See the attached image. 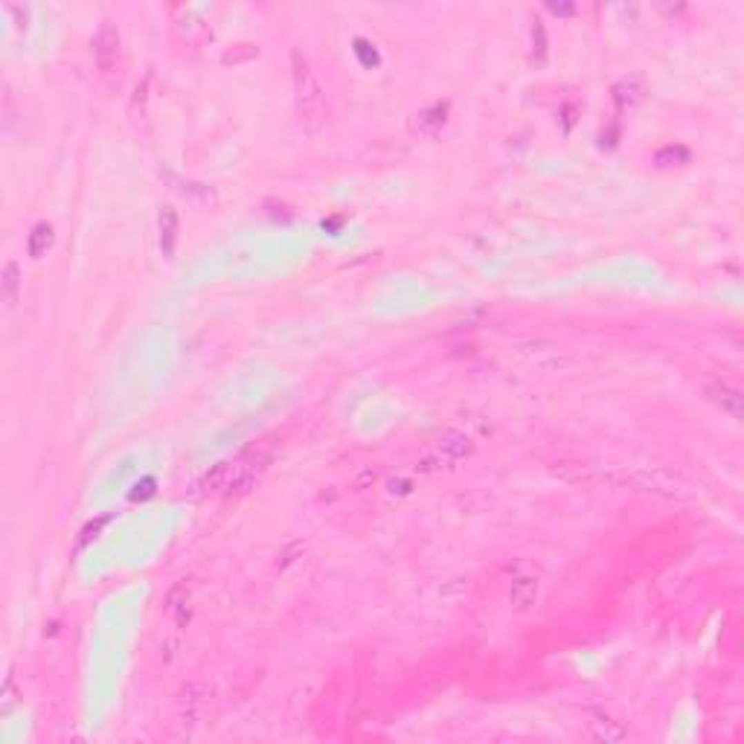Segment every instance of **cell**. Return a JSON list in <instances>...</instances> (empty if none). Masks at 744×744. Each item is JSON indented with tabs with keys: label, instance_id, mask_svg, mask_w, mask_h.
<instances>
[{
	"label": "cell",
	"instance_id": "6da1fadb",
	"mask_svg": "<svg viewBox=\"0 0 744 744\" xmlns=\"http://www.w3.org/2000/svg\"><path fill=\"white\" fill-rule=\"evenodd\" d=\"M707 393H709L712 402H715V404H721V410H727L733 419L741 416V395H738L736 390H730L727 384H718V381H715V384H709V387H707Z\"/></svg>",
	"mask_w": 744,
	"mask_h": 744
},
{
	"label": "cell",
	"instance_id": "7a4b0ae2",
	"mask_svg": "<svg viewBox=\"0 0 744 744\" xmlns=\"http://www.w3.org/2000/svg\"><path fill=\"white\" fill-rule=\"evenodd\" d=\"M50 244H52V227L50 224H38L32 233H30V242H26V251H30V256H44L50 251Z\"/></svg>",
	"mask_w": 744,
	"mask_h": 744
},
{
	"label": "cell",
	"instance_id": "3957f363",
	"mask_svg": "<svg viewBox=\"0 0 744 744\" xmlns=\"http://www.w3.org/2000/svg\"><path fill=\"white\" fill-rule=\"evenodd\" d=\"M3 300H6V306H15V300H18V265H15V262H9V265H6Z\"/></svg>",
	"mask_w": 744,
	"mask_h": 744
},
{
	"label": "cell",
	"instance_id": "277c9868",
	"mask_svg": "<svg viewBox=\"0 0 744 744\" xmlns=\"http://www.w3.org/2000/svg\"><path fill=\"white\" fill-rule=\"evenodd\" d=\"M160 222H166V251H172V242H175V213L166 210Z\"/></svg>",
	"mask_w": 744,
	"mask_h": 744
}]
</instances>
